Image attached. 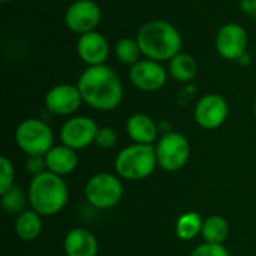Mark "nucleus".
Returning <instances> with one entry per match:
<instances>
[{"instance_id":"nucleus-6","label":"nucleus","mask_w":256,"mask_h":256,"mask_svg":"<svg viewBox=\"0 0 256 256\" xmlns=\"http://www.w3.org/2000/svg\"><path fill=\"white\" fill-rule=\"evenodd\" d=\"M123 196V184L118 176L99 172L90 177L86 184V198L90 206L98 210L116 207Z\"/></svg>"},{"instance_id":"nucleus-25","label":"nucleus","mask_w":256,"mask_h":256,"mask_svg":"<svg viewBox=\"0 0 256 256\" xmlns=\"http://www.w3.org/2000/svg\"><path fill=\"white\" fill-rule=\"evenodd\" d=\"M94 144L99 148H102V150L112 148L117 144V134H116V130L112 128H108V126L99 128L96 140H94Z\"/></svg>"},{"instance_id":"nucleus-3","label":"nucleus","mask_w":256,"mask_h":256,"mask_svg":"<svg viewBox=\"0 0 256 256\" xmlns=\"http://www.w3.org/2000/svg\"><path fill=\"white\" fill-rule=\"evenodd\" d=\"M27 196L32 210L40 216H54L68 204L69 190L63 177L45 171L32 177Z\"/></svg>"},{"instance_id":"nucleus-15","label":"nucleus","mask_w":256,"mask_h":256,"mask_svg":"<svg viewBox=\"0 0 256 256\" xmlns=\"http://www.w3.org/2000/svg\"><path fill=\"white\" fill-rule=\"evenodd\" d=\"M63 248L66 256H98L99 252L98 238L84 228L70 230L64 237Z\"/></svg>"},{"instance_id":"nucleus-4","label":"nucleus","mask_w":256,"mask_h":256,"mask_svg":"<svg viewBox=\"0 0 256 256\" xmlns=\"http://www.w3.org/2000/svg\"><path fill=\"white\" fill-rule=\"evenodd\" d=\"M158 165L156 148L153 144H132L118 152L114 160V170L120 178L144 180L150 177Z\"/></svg>"},{"instance_id":"nucleus-9","label":"nucleus","mask_w":256,"mask_h":256,"mask_svg":"<svg viewBox=\"0 0 256 256\" xmlns=\"http://www.w3.org/2000/svg\"><path fill=\"white\" fill-rule=\"evenodd\" d=\"M99 126L98 123L86 116H76L69 118L60 129V140L62 144L74 148L82 150L92 146L96 140Z\"/></svg>"},{"instance_id":"nucleus-11","label":"nucleus","mask_w":256,"mask_h":256,"mask_svg":"<svg viewBox=\"0 0 256 256\" xmlns=\"http://www.w3.org/2000/svg\"><path fill=\"white\" fill-rule=\"evenodd\" d=\"M248 33L237 22H228L216 34V51L225 60H242L248 50Z\"/></svg>"},{"instance_id":"nucleus-26","label":"nucleus","mask_w":256,"mask_h":256,"mask_svg":"<svg viewBox=\"0 0 256 256\" xmlns=\"http://www.w3.org/2000/svg\"><path fill=\"white\" fill-rule=\"evenodd\" d=\"M190 256H230V254L224 244L204 243V244L196 246Z\"/></svg>"},{"instance_id":"nucleus-5","label":"nucleus","mask_w":256,"mask_h":256,"mask_svg":"<svg viewBox=\"0 0 256 256\" xmlns=\"http://www.w3.org/2000/svg\"><path fill=\"white\" fill-rule=\"evenodd\" d=\"M15 142L27 156H45L54 147V134L45 122L26 118L16 126Z\"/></svg>"},{"instance_id":"nucleus-12","label":"nucleus","mask_w":256,"mask_h":256,"mask_svg":"<svg viewBox=\"0 0 256 256\" xmlns=\"http://www.w3.org/2000/svg\"><path fill=\"white\" fill-rule=\"evenodd\" d=\"M168 72L162 66V63L144 58L130 66L129 80L130 82L142 92H158L166 82Z\"/></svg>"},{"instance_id":"nucleus-10","label":"nucleus","mask_w":256,"mask_h":256,"mask_svg":"<svg viewBox=\"0 0 256 256\" xmlns=\"http://www.w3.org/2000/svg\"><path fill=\"white\" fill-rule=\"evenodd\" d=\"M228 112L230 108L225 98L216 93H208L196 102L194 116L200 128L213 130L225 123V120L228 118Z\"/></svg>"},{"instance_id":"nucleus-16","label":"nucleus","mask_w":256,"mask_h":256,"mask_svg":"<svg viewBox=\"0 0 256 256\" xmlns=\"http://www.w3.org/2000/svg\"><path fill=\"white\" fill-rule=\"evenodd\" d=\"M46 170L52 174H57L60 177L72 174L78 166V154L76 150L62 144L54 146L46 154H45Z\"/></svg>"},{"instance_id":"nucleus-30","label":"nucleus","mask_w":256,"mask_h":256,"mask_svg":"<svg viewBox=\"0 0 256 256\" xmlns=\"http://www.w3.org/2000/svg\"><path fill=\"white\" fill-rule=\"evenodd\" d=\"M2 3H9V2H12V0H0Z\"/></svg>"},{"instance_id":"nucleus-24","label":"nucleus","mask_w":256,"mask_h":256,"mask_svg":"<svg viewBox=\"0 0 256 256\" xmlns=\"http://www.w3.org/2000/svg\"><path fill=\"white\" fill-rule=\"evenodd\" d=\"M14 165L12 162L6 158H0V194H6L9 189L14 188Z\"/></svg>"},{"instance_id":"nucleus-29","label":"nucleus","mask_w":256,"mask_h":256,"mask_svg":"<svg viewBox=\"0 0 256 256\" xmlns=\"http://www.w3.org/2000/svg\"><path fill=\"white\" fill-rule=\"evenodd\" d=\"M254 112H255V117H256V99H255V104H254Z\"/></svg>"},{"instance_id":"nucleus-21","label":"nucleus","mask_w":256,"mask_h":256,"mask_svg":"<svg viewBox=\"0 0 256 256\" xmlns=\"http://www.w3.org/2000/svg\"><path fill=\"white\" fill-rule=\"evenodd\" d=\"M202 224L204 219L201 218L200 213L196 212H188L183 213L176 224V234L180 240L183 242H189L194 240L196 236L201 234L202 231Z\"/></svg>"},{"instance_id":"nucleus-14","label":"nucleus","mask_w":256,"mask_h":256,"mask_svg":"<svg viewBox=\"0 0 256 256\" xmlns=\"http://www.w3.org/2000/svg\"><path fill=\"white\" fill-rule=\"evenodd\" d=\"M78 57L88 66L105 64L110 56V45L106 38L99 32H88L78 38L76 40Z\"/></svg>"},{"instance_id":"nucleus-23","label":"nucleus","mask_w":256,"mask_h":256,"mask_svg":"<svg viewBox=\"0 0 256 256\" xmlns=\"http://www.w3.org/2000/svg\"><path fill=\"white\" fill-rule=\"evenodd\" d=\"M2 204L8 213H22L26 201H24V195H22L21 189L14 186L6 194H3L2 195Z\"/></svg>"},{"instance_id":"nucleus-8","label":"nucleus","mask_w":256,"mask_h":256,"mask_svg":"<svg viewBox=\"0 0 256 256\" xmlns=\"http://www.w3.org/2000/svg\"><path fill=\"white\" fill-rule=\"evenodd\" d=\"M100 8L93 0H75L68 6L64 12L66 27L80 36L88 32H94L100 22Z\"/></svg>"},{"instance_id":"nucleus-27","label":"nucleus","mask_w":256,"mask_h":256,"mask_svg":"<svg viewBox=\"0 0 256 256\" xmlns=\"http://www.w3.org/2000/svg\"><path fill=\"white\" fill-rule=\"evenodd\" d=\"M26 168L27 171L34 177L39 176L46 170V162H45V156H27V162H26Z\"/></svg>"},{"instance_id":"nucleus-7","label":"nucleus","mask_w":256,"mask_h":256,"mask_svg":"<svg viewBox=\"0 0 256 256\" xmlns=\"http://www.w3.org/2000/svg\"><path fill=\"white\" fill-rule=\"evenodd\" d=\"M158 165L168 171L176 172L182 170L190 158V144L188 138L180 132L164 134L156 144Z\"/></svg>"},{"instance_id":"nucleus-17","label":"nucleus","mask_w":256,"mask_h":256,"mask_svg":"<svg viewBox=\"0 0 256 256\" xmlns=\"http://www.w3.org/2000/svg\"><path fill=\"white\" fill-rule=\"evenodd\" d=\"M126 132L135 144H153L158 140L159 128L150 116L138 112L128 118Z\"/></svg>"},{"instance_id":"nucleus-2","label":"nucleus","mask_w":256,"mask_h":256,"mask_svg":"<svg viewBox=\"0 0 256 256\" xmlns=\"http://www.w3.org/2000/svg\"><path fill=\"white\" fill-rule=\"evenodd\" d=\"M136 40L146 58L154 62H170L182 52V34L176 26L164 20H153L142 24L136 33Z\"/></svg>"},{"instance_id":"nucleus-20","label":"nucleus","mask_w":256,"mask_h":256,"mask_svg":"<svg viewBox=\"0 0 256 256\" xmlns=\"http://www.w3.org/2000/svg\"><path fill=\"white\" fill-rule=\"evenodd\" d=\"M201 236L206 240V243L222 244L228 238V236H230L228 220L225 218L216 216V214L214 216H208L207 219H204Z\"/></svg>"},{"instance_id":"nucleus-19","label":"nucleus","mask_w":256,"mask_h":256,"mask_svg":"<svg viewBox=\"0 0 256 256\" xmlns=\"http://www.w3.org/2000/svg\"><path fill=\"white\" fill-rule=\"evenodd\" d=\"M15 232L24 242H32V240L38 238L42 232L40 214L32 208L20 213L15 220Z\"/></svg>"},{"instance_id":"nucleus-22","label":"nucleus","mask_w":256,"mask_h":256,"mask_svg":"<svg viewBox=\"0 0 256 256\" xmlns=\"http://www.w3.org/2000/svg\"><path fill=\"white\" fill-rule=\"evenodd\" d=\"M141 48L138 45L136 39H130V38H123L116 44V57L118 62L134 66L135 63L140 62V56H141Z\"/></svg>"},{"instance_id":"nucleus-1","label":"nucleus","mask_w":256,"mask_h":256,"mask_svg":"<svg viewBox=\"0 0 256 256\" xmlns=\"http://www.w3.org/2000/svg\"><path fill=\"white\" fill-rule=\"evenodd\" d=\"M78 88L84 104L98 111H112L123 99V84L117 72L106 66H88L78 78Z\"/></svg>"},{"instance_id":"nucleus-28","label":"nucleus","mask_w":256,"mask_h":256,"mask_svg":"<svg viewBox=\"0 0 256 256\" xmlns=\"http://www.w3.org/2000/svg\"><path fill=\"white\" fill-rule=\"evenodd\" d=\"M240 6L244 14L256 18V0H240Z\"/></svg>"},{"instance_id":"nucleus-18","label":"nucleus","mask_w":256,"mask_h":256,"mask_svg":"<svg viewBox=\"0 0 256 256\" xmlns=\"http://www.w3.org/2000/svg\"><path fill=\"white\" fill-rule=\"evenodd\" d=\"M168 74L178 82H189L198 74V64L190 54L178 52L168 62Z\"/></svg>"},{"instance_id":"nucleus-13","label":"nucleus","mask_w":256,"mask_h":256,"mask_svg":"<svg viewBox=\"0 0 256 256\" xmlns=\"http://www.w3.org/2000/svg\"><path fill=\"white\" fill-rule=\"evenodd\" d=\"M44 102L46 110L56 116H72L80 110L84 100L78 86L57 84L46 92Z\"/></svg>"}]
</instances>
